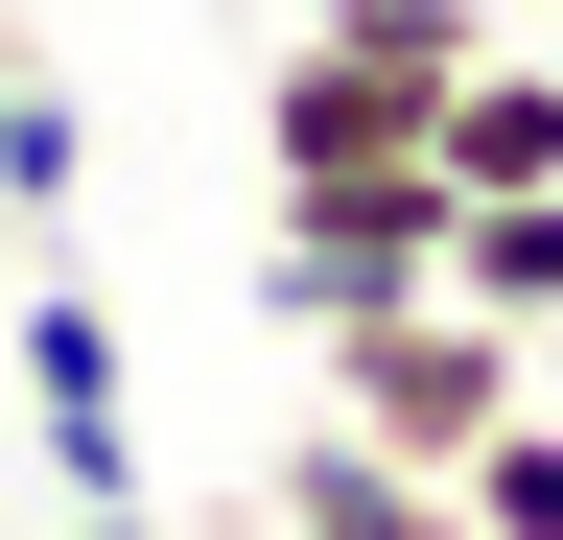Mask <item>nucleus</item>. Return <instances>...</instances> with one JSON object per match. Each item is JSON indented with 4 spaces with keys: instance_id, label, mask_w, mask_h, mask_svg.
<instances>
[{
    "instance_id": "obj_8",
    "label": "nucleus",
    "mask_w": 563,
    "mask_h": 540,
    "mask_svg": "<svg viewBox=\"0 0 563 540\" xmlns=\"http://www.w3.org/2000/svg\"><path fill=\"white\" fill-rule=\"evenodd\" d=\"M70 188H95V95H70V71H0V235H70Z\"/></svg>"
},
{
    "instance_id": "obj_12",
    "label": "nucleus",
    "mask_w": 563,
    "mask_h": 540,
    "mask_svg": "<svg viewBox=\"0 0 563 540\" xmlns=\"http://www.w3.org/2000/svg\"><path fill=\"white\" fill-rule=\"evenodd\" d=\"M0 540H24V517H0Z\"/></svg>"
},
{
    "instance_id": "obj_5",
    "label": "nucleus",
    "mask_w": 563,
    "mask_h": 540,
    "mask_svg": "<svg viewBox=\"0 0 563 540\" xmlns=\"http://www.w3.org/2000/svg\"><path fill=\"white\" fill-rule=\"evenodd\" d=\"M258 540H470V517H446V470H399V447L306 423V447L258 470Z\"/></svg>"
},
{
    "instance_id": "obj_4",
    "label": "nucleus",
    "mask_w": 563,
    "mask_h": 540,
    "mask_svg": "<svg viewBox=\"0 0 563 540\" xmlns=\"http://www.w3.org/2000/svg\"><path fill=\"white\" fill-rule=\"evenodd\" d=\"M422 283H446V165H352V188L258 212V306L282 329H352V306H422Z\"/></svg>"
},
{
    "instance_id": "obj_3",
    "label": "nucleus",
    "mask_w": 563,
    "mask_h": 540,
    "mask_svg": "<svg viewBox=\"0 0 563 540\" xmlns=\"http://www.w3.org/2000/svg\"><path fill=\"white\" fill-rule=\"evenodd\" d=\"M0 423L47 447V494H70V517H118V494H141V376H118V306L70 283V235L24 258V306H0Z\"/></svg>"
},
{
    "instance_id": "obj_1",
    "label": "nucleus",
    "mask_w": 563,
    "mask_h": 540,
    "mask_svg": "<svg viewBox=\"0 0 563 540\" xmlns=\"http://www.w3.org/2000/svg\"><path fill=\"white\" fill-rule=\"evenodd\" d=\"M493 47V0H399V24H306L258 71V165L282 188H352V165H422V118H446V71Z\"/></svg>"
},
{
    "instance_id": "obj_6",
    "label": "nucleus",
    "mask_w": 563,
    "mask_h": 540,
    "mask_svg": "<svg viewBox=\"0 0 563 540\" xmlns=\"http://www.w3.org/2000/svg\"><path fill=\"white\" fill-rule=\"evenodd\" d=\"M422 165L446 188H563V47H470L446 118H422Z\"/></svg>"
},
{
    "instance_id": "obj_2",
    "label": "nucleus",
    "mask_w": 563,
    "mask_h": 540,
    "mask_svg": "<svg viewBox=\"0 0 563 540\" xmlns=\"http://www.w3.org/2000/svg\"><path fill=\"white\" fill-rule=\"evenodd\" d=\"M306 376H329V423L352 447H399V470H470L493 423H517V329H493V306H446V283H422V306H352V329H306Z\"/></svg>"
},
{
    "instance_id": "obj_11",
    "label": "nucleus",
    "mask_w": 563,
    "mask_h": 540,
    "mask_svg": "<svg viewBox=\"0 0 563 540\" xmlns=\"http://www.w3.org/2000/svg\"><path fill=\"white\" fill-rule=\"evenodd\" d=\"M306 24H399V0H306Z\"/></svg>"
},
{
    "instance_id": "obj_7",
    "label": "nucleus",
    "mask_w": 563,
    "mask_h": 540,
    "mask_svg": "<svg viewBox=\"0 0 563 540\" xmlns=\"http://www.w3.org/2000/svg\"><path fill=\"white\" fill-rule=\"evenodd\" d=\"M446 306H493L540 353L563 329V188H446Z\"/></svg>"
},
{
    "instance_id": "obj_9",
    "label": "nucleus",
    "mask_w": 563,
    "mask_h": 540,
    "mask_svg": "<svg viewBox=\"0 0 563 540\" xmlns=\"http://www.w3.org/2000/svg\"><path fill=\"white\" fill-rule=\"evenodd\" d=\"M446 517H470V540H563V399H517V423L446 470Z\"/></svg>"
},
{
    "instance_id": "obj_10",
    "label": "nucleus",
    "mask_w": 563,
    "mask_h": 540,
    "mask_svg": "<svg viewBox=\"0 0 563 540\" xmlns=\"http://www.w3.org/2000/svg\"><path fill=\"white\" fill-rule=\"evenodd\" d=\"M70 540H165V517H141V494H118V517H70Z\"/></svg>"
}]
</instances>
